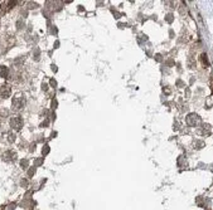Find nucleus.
<instances>
[{
	"mask_svg": "<svg viewBox=\"0 0 213 210\" xmlns=\"http://www.w3.org/2000/svg\"><path fill=\"white\" fill-rule=\"evenodd\" d=\"M11 125H13V127L18 128V127H20L21 125H23V121H21L20 118H14V120L11 121Z\"/></svg>",
	"mask_w": 213,
	"mask_h": 210,
	"instance_id": "2",
	"label": "nucleus"
},
{
	"mask_svg": "<svg viewBox=\"0 0 213 210\" xmlns=\"http://www.w3.org/2000/svg\"><path fill=\"white\" fill-rule=\"evenodd\" d=\"M0 74H3V77H6V74H8V69L5 68V67H3L1 70H0Z\"/></svg>",
	"mask_w": 213,
	"mask_h": 210,
	"instance_id": "3",
	"label": "nucleus"
},
{
	"mask_svg": "<svg viewBox=\"0 0 213 210\" xmlns=\"http://www.w3.org/2000/svg\"><path fill=\"white\" fill-rule=\"evenodd\" d=\"M10 88H9L8 86H3V87H0V96H1L3 98H8L9 96H10Z\"/></svg>",
	"mask_w": 213,
	"mask_h": 210,
	"instance_id": "1",
	"label": "nucleus"
}]
</instances>
